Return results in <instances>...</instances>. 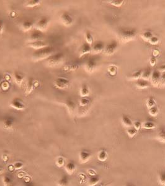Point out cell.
<instances>
[{
  "instance_id": "6da1fadb",
  "label": "cell",
  "mask_w": 165,
  "mask_h": 186,
  "mask_svg": "<svg viewBox=\"0 0 165 186\" xmlns=\"http://www.w3.org/2000/svg\"><path fill=\"white\" fill-rule=\"evenodd\" d=\"M54 52L55 49L52 46H47V47L36 50L32 55V59L35 62L41 61L45 59L47 60L55 54Z\"/></svg>"
},
{
  "instance_id": "7a4b0ae2",
  "label": "cell",
  "mask_w": 165,
  "mask_h": 186,
  "mask_svg": "<svg viewBox=\"0 0 165 186\" xmlns=\"http://www.w3.org/2000/svg\"><path fill=\"white\" fill-rule=\"evenodd\" d=\"M118 35L122 42L127 43L133 40L136 37L137 30L133 28L121 29L118 32Z\"/></svg>"
},
{
  "instance_id": "3957f363",
  "label": "cell",
  "mask_w": 165,
  "mask_h": 186,
  "mask_svg": "<svg viewBox=\"0 0 165 186\" xmlns=\"http://www.w3.org/2000/svg\"><path fill=\"white\" fill-rule=\"evenodd\" d=\"M64 59V54L62 52L54 54L46 60V63L49 67H55L61 64Z\"/></svg>"
},
{
  "instance_id": "277c9868",
  "label": "cell",
  "mask_w": 165,
  "mask_h": 186,
  "mask_svg": "<svg viewBox=\"0 0 165 186\" xmlns=\"http://www.w3.org/2000/svg\"><path fill=\"white\" fill-rule=\"evenodd\" d=\"M49 22L50 20L47 17H41L35 25L36 29L40 31L41 32H43L46 31L49 27Z\"/></svg>"
},
{
  "instance_id": "5b68a950",
  "label": "cell",
  "mask_w": 165,
  "mask_h": 186,
  "mask_svg": "<svg viewBox=\"0 0 165 186\" xmlns=\"http://www.w3.org/2000/svg\"><path fill=\"white\" fill-rule=\"evenodd\" d=\"M54 86L58 89H64L69 85V81L64 77H58L54 82Z\"/></svg>"
},
{
  "instance_id": "8992f818",
  "label": "cell",
  "mask_w": 165,
  "mask_h": 186,
  "mask_svg": "<svg viewBox=\"0 0 165 186\" xmlns=\"http://www.w3.org/2000/svg\"><path fill=\"white\" fill-rule=\"evenodd\" d=\"M118 47V42L117 41H112L108 43L104 48V52L107 55H111L114 54Z\"/></svg>"
},
{
  "instance_id": "52a82bcc",
  "label": "cell",
  "mask_w": 165,
  "mask_h": 186,
  "mask_svg": "<svg viewBox=\"0 0 165 186\" xmlns=\"http://www.w3.org/2000/svg\"><path fill=\"white\" fill-rule=\"evenodd\" d=\"M161 73L158 71V69L153 71L152 72L151 78H150V82L155 87H159L160 83V77H161Z\"/></svg>"
},
{
  "instance_id": "ba28073f",
  "label": "cell",
  "mask_w": 165,
  "mask_h": 186,
  "mask_svg": "<svg viewBox=\"0 0 165 186\" xmlns=\"http://www.w3.org/2000/svg\"><path fill=\"white\" fill-rule=\"evenodd\" d=\"M28 46H29L30 48H32L33 49H35L36 50L47 47V46H49V43H47L43 40H39V41H36L33 42H29L28 43Z\"/></svg>"
},
{
  "instance_id": "9c48e42d",
  "label": "cell",
  "mask_w": 165,
  "mask_h": 186,
  "mask_svg": "<svg viewBox=\"0 0 165 186\" xmlns=\"http://www.w3.org/2000/svg\"><path fill=\"white\" fill-rule=\"evenodd\" d=\"M10 106L12 108L15 109L17 110H22L26 108V106L24 104L23 101L17 98H14L11 101L10 103Z\"/></svg>"
},
{
  "instance_id": "30bf717a",
  "label": "cell",
  "mask_w": 165,
  "mask_h": 186,
  "mask_svg": "<svg viewBox=\"0 0 165 186\" xmlns=\"http://www.w3.org/2000/svg\"><path fill=\"white\" fill-rule=\"evenodd\" d=\"M60 20L62 24L65 26H69L73 24V20L67 12H63L60 16Z\"/></svg>"
},
{
  "instance_id": "8fae6325",
  "label": "cell",
  "mask_w": 165,
  "mask_h": 186,
  "mask_svg": "<svg viewBox=\"0 0 165 186\" xmlns=\"http://www.w3.org/2000/svg\"><path fill=\"white\" fill-rule=\"evenodd\" d=\"M97 62L94 58L89 59L85 65V70L88 73H93L96 69Z\"/></svg>"
},
{
  "instance_id": "7c38bea8",
  "label": "cell",
  "mask_w": 165,
  "mask_h": 186,
  "mask_svg": "<svg viewBox=\"0 0 165 186\" xmlns=\"http://www.w3.org/2000/svg\"><path fill=\"white\" fill-rule=\"evenodd\" d=\"M92 156L91 153H90L88 151L86 150H81L79 153V160L80 163L84 164L86 163L87 162L89 161V160L91 159Z\"/></svg>"
},
{
  "instance_id": "4fadbf2b",
  "label": "cell",
  "mask_w": 165,
  "mask_h": 186,
  "mask_svg": "<svg viewBox=\"0 0 165 186\" xmlns=\"http://www.w3.org/2000/svg\"><path fill=\"white\" fill-rule=\"evenodd\" d=\"M39 85V81L35 80L33 78H31L29 81H28V86H27V87L26 89V91H25V93L26 95H28L29 94H31V93L36 89L37 88Z\"/></svg>"
},
{
  "instance_id": "5bb4252c",
  "label": "cell",
  "mask_w": 165,
  "mask_h": 186,
  "mask_svg": "<svg viewBox=\"0 0 165 186\" xmlns=\"http://www.w3.org/2000/svg\"><path fill=\"white\" fill-rule=\"evenodd\" d=\"M43 32L38 31L37 29H35L34 31H32L29 36V42H33L36 41L42 40V39L43 37Z\"/></svg>"
},
{
  "instance_id": "9a60e30c",
  "label": "cell",
  "mask_w": 165,
  "mask_h": 186,
  "mask_svg": "<svg viewBox=\"0 0 165 186\" xmlns=\"http://www.w3.org/2000/svg\"><path fill=\"white\" fill-rule=\"evenodd\" d=\"M104 44L103 42L99 41L94 43L92 47V52L94 54H101L104 49Z\"/></svg>"
},
{
  "instance_id": "2e32d148",
  "label": "cell",
  "mask_w": 165,
  "mask_h": 186,
  "mask_svg": "<svg viewBox=\"0 0 165 186\" xmlns=\"http://www.w3.org/2000/svg\"><path fill=\"white\" fill-rule=\"evenodd\" d=\"M91 52H92V47L90 45H89L88 43L85 42L81 46V49L80 50L79 57H80V58H81L82 57H83L87 54H89Z\"/></svg>"
},
{
  "instance_id": "e0dca14e",
  "label": "cell",
  "mask_w": 165,
  "mask_h": 186,
  "mask_svg": "<svg viewBox=\"0 0 165 186\" xmlns=\"http://www.w3.org/2000/svg\"><path fill=\"white\" fill-rule=\"evenodd\" d=\"M65 169L66 173L69 175L73 174L77 169V166L75 162L72 161H70L68 162L65 165Z\"/></svg>"
},
{
  "instance_id": "ac0fdd59",
  "label": "cell",
  "mask_w": 165,
  "mask_h": 186,
  "mask_svg": "<svg viewBox=\"0 0 165 186\" xmlns=\"http://www.w3.org/2000/svg\"><path fill=\"white\" fill-rule=\"evenodd\" d=\"M69 178L67 174H63L57 182V186H69Z\"/></svg>"
},
{
  "instance_id": "d6986e66",
  "label": "cell",
  "mask_w": 165,
  "mask_h": 186,
  "mask_svg": "<svg viewBox=\"0 0 165 186\" xmlns=\"http://www.w3.org/2000/svg\"><path fill=\"white\" fill-rule=\"evenodd\" d=\"M2 182L3 186H16L14 180L9 175H5L2 177Z\"/></svg>"
},
{
  "instance_id": "ffe728a7",
  "label": "cell",
  "mask_w": 165,
  "mask_h": 186,
  "mask_svg": "<svg viewBox=\"0 0 165 186\" xmlns=\"http://www.w3.org/2000/svg\"><path fill=\"white\" fill-rule=\"evenodd\" d=\"M79 65L77 63H68L64 66L63 70L67 72L75 71L79 68Z\"/></svg>"
},
{
  "instance_id": "44dd1931",
  "label": "cell",
  "mask_w": 165,
  "mask_h": 186,
  "mask_svg": "<svg viewBox=\"0 0 165 186\" xmlns=\"http://www.w3.org/2000/svg\"><path fill=\"white\" fill-rule=\"evenodd\" d=\"M101 178L98 175H94L90 176L88 180V186H95L99 182Z\"/></svg>"
},
{
  "instance_id": "7402d4cb",
  "label": "cell",
  "mask_w": 165,
  "mask_h": 186,
  "mask_svg": "<svg viewBox=\"0 0 165 186\" xmlns=\"http://www.w3.org/2000/svg\"><path fill=\"white\" fill-rule=\"evenodd\" d=\"M65 105L66 106V108H67V110H68L69 113L70 115H73L75 112V107H76L74 102L72 101L71 99H68L65 101Z\"/></svg>"
},
{
  "instance_id": "603a6c76",
  "label": "cell",
  "mask_w": 165,
  "mask_h": 186,
  "mask_svg": "<svg viewBox=\"0 0 165 186\" xmlns=\"http://www.w3.org/2000/svg\"><path fill=\"white\" fill-rule=\"evenodd\" d=\"M135 86L138 89H145L149 87L150 83L148 82V81L143 79H140L136 81Z\"/></svg>"
},
{
  "instance_id": "cb8c5ba5",
  "label": "cell",
  "mask_w": 165,
  "mask_h": 186,
  "mask_svg": "<svg viewBox=\"0 0 165 186\" xmlns=\"http://www.w3.org/2000/svg\"><path fill=\"white\" fill-rule=\"evenodd\" d=\"M34 26V23L30 20H26L22 23L21 29L24 32H28L31 31Z\"/></svg>"
},
{
  "instance_id": "d4e9b609",
  "label": "cell",
  "mask_w": 165,
  "mask_h": 186,
  "mask_svg": "<svg viewBox=\"0 0 165 186\" xmlns=\"http://www.w3.org/2000/svg\"><path fill=\"white\" fill-rule=\"evenodd\" d=\"M89 95V89L88 86L85 84H83L80 90V95L81 98H85L88 96Z\"/></svg>"
},
{
  "instance_id": "484cf974",
  "label": "cell",
  "mask_w": 165,
  "mask_h": 186,
  "mask_svg": "<svg viewBox=\"0 0 165 186\" xmlns=\"http://www.w3.org/2000/svg\"><path fill=\"white\" fill-rule=\"evenodd\" d=\"M14 119L11 117H6L3 121V127L5 129H10L14 125Z\"/></svg>"
},
{
  "instance_id": "4316f807",
  "label": "cell",
  "mask_w": 165,
  "mask_h": 186,
  "mask_svg": "<svg viewBox=\"0 0 165 186\" xmlns=\"http://www.w3.org/2000/svg\"><path fill=\"white\" fill-rule=\"evenodd\" d=\"M121 121H122L123 125L127 128H129V127H131L133 126V122L129 117H127V116L126 115H123L122 116Z\"/></svg>"
},
{
  "instance_id": "83f0119b",
  "label": "cell",
  "mask_w": 165,
  "mask_h": 186,
  "mask_svg": "<svg viewBox=\"0 0 165 186\" xmlns=\"http://www.w3.org/2000/svg\"><path fill=\"white\" fill-rule=\"evenodd\" d=\"M14 81L16 82V83L21 86L24 81V77L23 76V75H22L21 73H19V72H14Z\"/></svg>"
},
{
  "instance_id": "f1b7e54d",
  "label": "cell",
  "mask_w": 165,
  "mask_h": 186,
  "mask_svg": "<svg viewBox=\"0 0 165 186\" xmlns=\"http://www.w3.org/2000/svg\"><path fill=\"white\" fill-rule=\"evenodd\" d=\"M41 2L40 0H30L25 2L24 6L27 8H34L40 5Z\"/></svg>"
},
{
  "instance_id": "f546056e",
  "label": "cell",
  "mask_w": 165,
  "mask_h": 186,
  "mask_svg": "<svg viewBox=\"0 0 165 186\" xmlns=\"http://www.w3.org/2000/svg\"><path fill=\"white\" fill-rule=\"evenodd\" d=\"M152 74V69L150 67H148L145 69V70L143 72L142 76H141V79H143L146 81H148L150 80L151 76Z\"/></svg>"
},
{
  "instance_id": "4dcf8cb0",
  "label": "cell",
  "mask_w": 165,
  "mask_h": 186,
  "mask_svg": "<svg viewBox=\"0 0 165 186\" xmlns=\"http://www.w3.org/2000/svg\"><path fill=\"white\" fill-rule=\"evenodd\" d=\"M98 159L99 161H101V162H104L106 161L107 159V158H108V154H107V153L106 150H101L98 152Z\"/></svg>"
},
{
  "instance_id": "1f68e13d",
  "label": "cell",
  "mask_w": 165,
  "mask_h": 186,
  "mask_svg": "<svg viewBox=\"0 0 165 186\" xmlns=\"http://www.w3.org/2000/svg\"><path fill=\"white\" fill-rule=\"evenodd\" d=\"M55 164L58 168H62L65 166L66 165V160L65 158L62 156H59L56 158Z\"/></svg>"
},
{
  "instance_id": "d6a6232c",
  "label": "cell",
  "mask_w": 165,
  "mask_h": 186,
  "mask_svg": "<svg viewBox=\"0 0 165 186\" xmlns=\"http://www.w3.org/2000/svg\"><path fill=\"white\" fill-rule=\"evenodd\" d=\"M158 182L161 186H165V170L161 171L158 174Z\"/></svg>"
},
{
  "instance_id": "836d02e7",
  "label": "cell",
  "mask_w": 165,
  "mask_h": 186,
  "mask_svg": "<svg viewBox=\"0 0 165 186\" xmlns=\"http://www.w3.org/2000/svg\"><path fill=\"white\" fill-rule=\"evenodd\" d=\"M142 73H143V71L142 70H138L135 72H134L133 73H132L130 76V79L131 80H138L140 78H141V76H142Z\"/></svg>"
},
{
  "instance_id": "e575fe53",
  "label": "cell",
  "mask_w": 165,
  "mask_h": 186,
  "mask_svg": "<svg viewBox=\"0 0 165 186\" xmlns=\"http://www.w3.org/2000/svg\"><path fill=\"white\" fill-rule=\"evenodd\" d=\"M107 2L115 7L120 8L124 4L125 2L124 0H110V1H107Z\"/></svg>"
},
{
  "instance_id": "d590c367",
  "label": "cell",
  "mask_w": 165,
  "mask_h": 186,
  "mask_svg": "<svg viewBox=\"0 0 165 186\" xmlns=\"http://www.w3.org/2000/svg\"><path fill=\"white\" fill-rule=\"evenodd\" d=\"M107 72L110 76H115L117 73V67L114 65H111L108 66Z\"/></svg>"
},
{
  "instance_id": "8d00e7d4",
  "label": "cell",
  "mask_w": 165,
  "mask_h": 186,
  "mask_svg": "<svg viewBox=\"0 0 165 186\" xmlns=\"http://www.w3.org/2000/svg\"><path fill=\"white\" fill-rule=\"evenodd\" d=\"M153 34L151 31H146L141 34V37L144 41L149 42L151 38L153 37Z\"/></svg>"
},
{
  "instance_id": "74e56055",
  "label": "cell",
  "mask_w": 165,
  "mask_h": 186,
  "mask_svg": "<svg viewBox=\"0 0 165 186\" xmlns=\"http://www.w3.org/2000/svg\"><path fill=\"white\" fill-rule=\"evenodd\" d=\"M156 139L161 142L165 143V128L161 129L156 136Z\"/></svg>"
},
{
  "instance_id": "f35d334b",
  "label": "cell",
  "mask_w": 165,
  "mask_h": 186,
  "mask_svg": "<svg viewBox=\"0 0 165 186\" xmlns=\"http://www.w3.org/2000/svg\"><path fill=\"white\" fill-rule=\"evenodd\" d=\"M142 128L147 130H152L156 128V124L150 121H147L142 124Z\"/></svg>"
},
{
  "instance_id": "ab89813d",
  "label": "cell",
  "mask_w": 165,
  "mask_h": 186,
  "mask_svg": "<svg viewBox=\"0 0 165 186\" xmlns=\"http://www.w3.org/2000/svg\"><path fill=\"white\" fill-rule=\"evenodd\" d=\"M126 132L130 138H133V136H135L138 132V131L133 127L127 128L126 130Z\"/></svg>"
},
{
  "instance_id": "60d3db41",
  "label": "cell",
  "mask_w": 165,
  "mask_h": 186,
  "mask_svg": "<svg viewBox=\"0 0 165 186\" xmlns=\"http://www.w3.org/2000/svg\"><path fill=\"white\" fill-rule=\"evenodd\" d=\"M146 106L148 109L153 107L156 106V102L153 97H150L148 98L146 102Z\"/></svg>"
},
{
  "instance_id": "b9f144b4",
  "label": "cell",
  "mask_w": 165,
  "mask_h": 186,
  "mask_svg": "<svg viewBox=\"0 0 165 186\" xmlns=\"http://www.w3.org/2000/svg\"><path fill=\"white\" fill-rule=\"evenodd\" d=\"M85 40H86V42L87 43H88L89 45H91L93 43V37H92V34L87 31L86 33H85Z\"/></svg>"
},
{
  "instance_id": "7bdbcfd3",
  "label": "cell",
  "mask_w": 165,
  "mask_h": 186,
  "mask_svg": "<svg viewBox=\"0 0 165 186\" xmlns=\"http://www.w3.org/2000/svg\"><path fill=\"white\" fill-rule=\"evenodd\" d=\"M89 102H90V99L87 97L81 98L80 100L79 104L81 107H86L89 104Z\"/></svg>"
},
{
  "instance_id": "ee69618b",
  "label": "cell",
  "mask_w": 165,
  "mask_h": 186,
  "mask_svg": "<svg viewBox=\"0 0 165 186\" xmlns=\"http://www.w3.org/2000/svg\"><path fill=\"white\" fill-rule=\"evenodd\" d=\"M158 112H159L158 109L156 106L153 107L148 109V113L151 116H152V117H156V116L158 114Z\"/></svg>"
},
{
  "instance_id": "f6af8a7d",
  "label": "cell",
  "mask_w": 165,
  "mask_h": 186,
  "mask_svg": "<svg viewBox=\"0 0 165 186\" xmlns=\"http://www.w3.org/2000/svg\"><path fill=\"white\" fill-rule=\"evenodd\" d=\"M24 164L22 162L16 161L14 163L13 167H14V169H15L16 170H19V169H22L24 167Z\"/></svg>"
},
{
  "instance_id": "bcb514c9",
  "label": "cell",
  "mask_w": 165,
  "mask_h": 186,
  "mask_svg": "<svg viewBox=\"0 0 165 186\" xmlns=\"http://www.w3.org/2000/svg\"><path fill=\"white\" fill-rule=\"evenodd\" d=\"M133 127L138 131L141 128H142V124H141L140 121H136L133 123Z\"/></svg>"
},
{
  "instance_id": "7dc6e473",
  "label": "cell",
  "mask_w": 165,
  "mask_h": 186,
  "mask_svg": "<svg viewBox=\"0 0 165 186\" xmlns=\"http://www.w3.org/2000/svg\"><path fill=\"white\" fill-rule=\"evenodd\" d=\"M159 39L157 37H155V36H153L151 39L149 41V43H151L152 45H156L159 43Z\"/></svg>"
},
{
  "instance_id": "c3c4849f",
  "label": "cell",
  "mask_w": 165,
  "mask_h": 186,
  "mask_svg": "<svg viewBox=\"0 0 165 186\" xmlns=\"http://www.w3.org/2000/svg\"><path fill=\"white\" fill-rule=\"evenodd\" d=\"M165 86V72L162 73L160 77V83L159 86Z\"/></svg>"
},
{
  "instance_id": "681fc988",
  "label": "cell",
  "mask_w": 165,
  "mask_h": 186,
  "mask_svg": "<svg viewBox=\"0 0 165 186\" xmlns=\"http://www.w3.org/2000/svg\"><path fill=\"white\" fill-rule=\"evenodd\" d=\"M156 62H157V59H156V57H152L150 58V65L152 66H154L156 64Z\"/></svg>"
},
{
  "instance_id": "f907efd6",
  "label": "cell",
  "mask_w": 165,
  "mask_h": 186,
  "mask_svg": "<svg viewBox=\"0 0 165 186\" xmlns=\"http://www.w3.org/2000/svg\"><path fill=\"white\" fill-rule=\"evenodd\" d=\"M5 30V23L3 20H0V34L3 33Z\"/></svg>"
},
{
  "instance_id": "816d5d0a",
  "label": "cell",
  "mask_w": 165,
  "mask_h": 186,
  "mask_svg": "<svg viewBox=\"0 0 165 186\" xmlns=\"http://www.w3.org/2000/svg\"><path fill=\"white\" fill-rule=\"evenodd\" d=\"M160 54V51L158 49H153V52H152V55H153V57H157Z\"/></svg>"
},
{
  "instance_id": "f5cc1de1",
  "label": "cell",
  "mask_w": 165,
  "mask_h": 186,
  "mask_svg": "<svg viewBox=\"0 0 165 186\" xmlns=\"http://www.w3.org/2000/svg\"><path fill=\"white\" fill-rule=\"evenodd\" d=\"M158 71H159L161 73L165 72V64H164V65H161V66H159V68H158Z\"/></svg>"
},
{
  "instance_id": "db71d44e",
  "label": "cell",
  "mask_w": 165,
  "mask_h": 186,
  "mask_svg": "<svg viewBox=\"0 0 165 186\" xmlns=\"http://www.w3.org/2000/svg\"><path fill=\"white\" fill-rule=\"evenodd\" d=\"M111 184V182H109L107 184H97L95 186H109Z\"/></svg>"
},
{
  "instance_id": "11a10c76",
  "label": "cell",
  "mask_w": 165,
  "mask_h": 186,
  "mask_svg": "<svg viewBox=\"0 0 165 186\" xmlns=\"http://www.w3.org/2000/svg\"><path fill=\"white\" fill-rule=\"evenodd\" d=\"M24 186H35V185H34L32 182H27V183H26L25 185H24Z\"/></svg>"
},
{
  "instance_id": "9f6ffc18",
  "label": "cell",
  "mask_w": 165,
  "mask_h": 186,
  "mask_svg": "<svg viewBox=\"0 0 165 186\" xmlns=\"http://www.w3.org/2000/svg\"><path fill=\"white\" fill-rule=\"evenodd\" d=\"M5 169L3 167H0V174H2L3 173H4Z\"/></svg>"
},
{
  "instance_id": "6f0895ef",
  "label": "cell",
  "mask_w": 165,
  "mask_h": 186,
  "mask_svg": "<svg viewBox=\"0 0 165 186\" xmlns=\"http://www.w3.org/2000/svg\"><path fill=\"white\" fill-rule=\"evenodd\" d=\"M126 186H135V185L131 183H127L126 184Z\"/></svg>"
},
{
  "instance_id": "680465c9",
  "label": "cell",
  "mask_w": 165,
  "mask_h": 186,
  "mask_svg": "<svg viewBox=\"0 0 165 186\" xmlns=\"http://www.w3.org/2000/svg\"><path fill=\"white\" fill-rule=\"evenodd\" d=\"M2 78H1V76H0V86H1V84H2Z\"/></svg>"
}]
</instances>
